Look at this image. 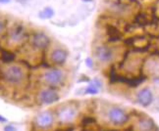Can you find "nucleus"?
<instances>
[{
  "label": "nucleus",
  "mask_w": 159,
  "mask_h": 131,
  "mask_svg": "<svg viewBox=\"0 0 159 131\" xmlns=\"http://www.w3.org/2000/svg\"><path fill=\"white\" fill-rule=\"evenodd\" d=\"M3 77L6 81L9 83H13V84H17L20 83L24 77H25V73L24 70L18 65H11L7 67L3 71Z\"/></svg>",
  "instance_id": "f257e3e1"
},
{
  "label": "nucleus",
  "mask_w": 159,
  "mask_h": 131,
  "mask_svg": "<svg viewBox=\"0 0 159 131\" xmlns=\"http://www.w3.org/2000/svg\"><path fill=\"white\" fill-rule=\"evenodd\" d=\"M87 65L89 68H93V60H91L90 58H88L87 59Z\"/></svg>",
  "instance_id": "aec40b11"
},
{
  "label": "nucleus",
  "mask_w": 159,
  "mask_h": 131,
  "mask_svg": "<svg viewBox=\"0 0 159 131\" xmlns=\"http://www.w3.org/2000/svg\"><path fill=\"white\" fill-rule=\"evenodd\" d=\"M4 27H5V23L2 20H0V34H1L4 31Z\"/></svg>",
  "instance_id": "6ab92c4d"
},
{
  "label": "nucleus",
  "mask_w": 159,
  "mask_h": 131,
  "mask_svg": "<svg viewBox=\"0 0 159 131\" xmlns=\"http://www.w3.org/2000/svg\"><path fill=\"white\" fill-rule=\"evenodd\" d=\"M83 131H89V130H87V129H84Z\"/></svg>",
  "instance_id": "393cba45"
},
{
  "label": "nucleus",
  "mask_w": 159,
  "mask_h": 131,
  "mask_svg": "<svg viewBox=\"0 0 159 131\" xmlns=\"http://www.w3.org/2000/svg\"><path fill=\"white\" fill-rule=\"evenodd\" d=\"M108 118L113 124L121 125V124H125L129 120V116L126 114L125 111L120 108H113L108 112Z\"/></svg>",
  "instance_id": "20e7f679"
},
{
  "label": "nucleus",
  "mask_w": 159,
  "mask_h": 131,
  "mask_svg": "<svg viewBox=\"0 0 159 131\" xmlns=\"http://www.w3.org/2000/svg\"><path fill=\"white\" fill-rule=\"evenodd\" d=\"M83 1H84V2H90V1H93V0H83Z\"/></svg>",
  "instance_id": "b1692460"
},
{
  "label": "nucleus",
  "mask_w": 159,
  "mask_h": 131,
  "mask_svg": "<svg viewBox=\"0 0 159 131\" xmlns=\"http://www.w3.org/2000/svg\"><path fill=\"white\" fill-rule=\"evenodd\" d=\"M94 123H96V120L93 116H84L82 120V124L84 126L91 125V124H94Z\"/></svg>",
  "instance_id": "f3484780"
},
{
  "label": "nucleus",
  "mask_w": 159,
  "mask_h": 131,
  "mask_svg": "<svg viewBox=\"0 0 159 131\" xmlns=\"http://www.w3.org/2000/svg\"><path fill=\"white\" fill-rule=\"evenodd\" d=\"M30 44L38 50H43L50 44V39L43 32H35L30 38Z\"/></svg>",
  "instance_id": "423d86ee"
},
{
  "label": "nucleus",
  "mask_w": 159,
  "mask_h": 131,
  "mask_svg": "<svg viewBox=\"0 0 159 131\" xmlns=\"http://www.w3.org/2000/svg\"><path fill=\"white\" fill-rule=\"evenodd\" d=\"M77 116V110L71 106H65L61 108L57 114L58 120L61 123H70L75 120Z\"/></svg>",
  "instance_id": "0eeeda50"
},
{
  "label": "nucleus",
  "mask_w": 159,
  "mask_h": 131,
  "mask_svg": "<svg viewBox=\"0 0 159 131\" xmlns=\"http://www.w3.org/2000/svg\"><path fill=\"white\" fill-rule=\"evenodd\" d=\"M4 131H16V128L13 125H6L4 127Z\"/></svg>",
  "instance_id": "a211bd4d"
},
{
  "label": "nucleus",
  "mask_w": 159,
  "mask_h": 131,
  "mask_svg": "<svg viewBox=\"0 0 159 131\" xmlns=\"http://www.w3.org/2000/svg\"><path fill=\"white\" fill-rule=\"evenodd\" d=\"M11 1V0H0V3L1 4H7Z\"/></svg>",
  "instance_id": "4be33fe9"
},
{
  "label": "nucleus",
  "mask_w": 159,
  "mask_h": 131,
  "mask_svg": "<svg viewBox=\"0 0 159 131\" xmlns=\"http://www.w3.org/2000/svg\"><path fill=\"white\" fill-rule=\"evenodd\" d=\"M0 50H1V49H0Z\"/></svg>",
  "instance_id": "a878e982"
},
{
  "label": "nucleus",
  "mask_w": 159,
  "mask_h": 131,
  "mask_svg": "<svg viewBox=\"0 0 159 131\" xmlns=\"http://www.w3.org/2000/svg\"><path fill=\"white\" fill-rule=\"evenodd\" d=\"M94 54H95L96 58L102 63L110 62L113 59V51L110 47H108L106 45L97 46L95 48Z\"/></svg>",
  "instance_id": "6e6552de"
},
{
  "label": "nucleus",
  "mask_w": 159,
  "mask_h": 131,
  "mask_svg": "<svg viewBox=\"0 0 159 131\" xmlns=\"http://www.w3.org/2000/svg\"><path fill=\"white\" fill-rule=\"evenodd\" d=\"M7 121V120H6L5 117H3L2 116H0V122H6Z\"/></svg>",
  "instance_id": "5701e85b"
},
{
  "label": "nucleus",
  "mask_w": 159,
  "mask_h": 131,
  "mask_svg": "<svg viewBox=\"0 0 159 131\" xmlns=\"http://www.w3.org/2000/svg\"><path fill=\"white\" fill-rule=\"evenodd\" d=\"M25 38V29L22 26H17L15 28H13L10 32L9 39L11 42L19 43Z\"/></svg>",
  "instance_id": "f8f14e48"
},
{
  "label": "nucleus",
  "mask_w": 159,
  "mask_h": 131,
  "mask_svg": "<svg viewBox=\"0 0 159 131\" xmlns=\"http://www.w3.org/2000/svg\"><path fill=\"white\" fill-rule=\"evenodd\" d=\"M138 102L143 107H148L153 102V94L149 88H143L138 94Z\"/></svg>",
  "instance_id": "1a4fd4ad"
},
{
  "label": "nucleus",
  "mask_w": 159,
  "mask_h": 131,
  "mask_svg": "<svg viewBox=\"0 0 159 131\" xmlns=\"http://www.w3.org/2000/svg\"><path fill=\"white\" fill-rule=\"evenodd\" d=\"M50 58H51V61L54 64L63 65L66 62L67 58H68V53H67V51L64 50V49L57 48V49H54L51 52Z\"/></svg>",
  "instance_id": "9b49d317"
},
{
  "label": "nucleus",
  "mask_w": 159,
  "mask_h": 131,
  "mask_svg": "<svg viewBox=\"0 0 159 131\" xmlns=\"http://www.w3.org/2000/svg\"><path fill=\"white\" fill-rule=\"evenodd\" d=\"M73 130H74L73 127H68V128H58L55 131H73Z\"/></svg>",
  "instance_id": "412c9836"
},
{
  "label": "nucleus",
  "mask_w": 159,
  "mask_h": 131,
  "mask_svg": "<svg viewBox=\"0 0 159 131\" xmlns=\"http://www.w3.org/2000/svg\"><path fill=\"white\" fill-rule=\"evenodd\" d=\"M15 58H16V56L14 53L7 51V50H1V60L3 63H5V64L12 63L15 60Z\"/></svg>",
  "instance_id": "2eb2a0df"
},
{
  "label": "nucleus",
  "mask_w": 159,
  "mask_h": 131,
  "mask_svg": "<svg viewBox=\"0 0 159 131\" xmlns=\"http://www.w3.org/2000/svg\"><path fill=\"white\" fill-rule=\"evenodd\" d=\"M106 33L108 35V42H117L122 39V32L117 27L111 23H106Z\"/></svg>",
  "instance_id": "9d476101"
},
{
  "label": "nucleus",
  "mask_w": 159,
  "mask_h": 131,
  "mask_svg": "<svg viewBox=\"0 0 159 131\" xmlns=\"http://www.w3.org/2000/svg\"><path fill=\"white\" fill-rule=\"evenodd\" d=\"M59 100L58 93L53 88H45L39 93V101L41 105H51Z\"/></svg>",
  "instance_id": "7ed1b4c3"
},
{
  "label": "nucleus",
  "mask_w": 159,
  "mask_h": 131,
  "mask_svg": "<svg viewBox=\"0 0 159 131\" xmlns=\"http://www.w3.org/2000/svg\"><path fill=\"white\" fill-rule=\"evenodd\" d=\"M53 121H54V116L52 115V112L49 111H44L39 112L34 118V122L36 124V126L42 129L49 128L52 125Z\"/></svg>",
  "instance_id": "39448f33"
},
{
  "label": "nucleus",
  "mask_w": 159,
  "mask_h": 131,
  "mask_svg": "<svg viewBox=\"0 0 159 131\" xmlns=\"http://www.w3.org/2000/svg\"><path fill=\"white\" fill-rule=\"evenodd\" d=\"M100 87H101V83L97 79H94L89 83V85L85 89V94L95 95L98 93Z\"/></svg>",
  "instance_id": "4468645a"
},
{
  "label": "nucleus",
  "mask_w": 159,
  "mask_h": 131,
  "mask_svg": "<svg viewBox=\"0 0 159 131\" xmlns=\"http://www.w3.org/2000/svg\"><path fill=\"white\" fill-rule=\"evenodd\" d=\"M64 79H65L64 73L59 69H50L46 70L43 74L44 82L52 87L62 84Z\"/></svg>",
  "instance_id": "f03ea898"
},
{
  "label": "nucleus",
  "mask_w": 159,
  "mask_h": 131,
  "mask_svg": "<svg viewBox=\"0 0 159 131\" xmlns=\"http://www.w3.org/2000/svg\"><path fill=\"white\" fill-rule=\"evenodd\" d=\"M54 16V10L50 7H46L42 11L39 12V18L40 19H50Z\"/></svg>",
  "instance_id": "dca6fc26"
},
{
  "label": "nucleus",
  "mask_w": 159,
  "mask_h": 131,
  "mask_svg": "<svg viewBox=\"0 0 159 131\" xmlns=\"http://www.w3.org/2000/svg\"><path fill=\"white\" fill-rule=\"evenodd\" d=\"M139 131H153L155 129V123L150 118H143L139 122Z\"/></svg>",
  "instance_id": "ddd939ff"
}]
</instances>
